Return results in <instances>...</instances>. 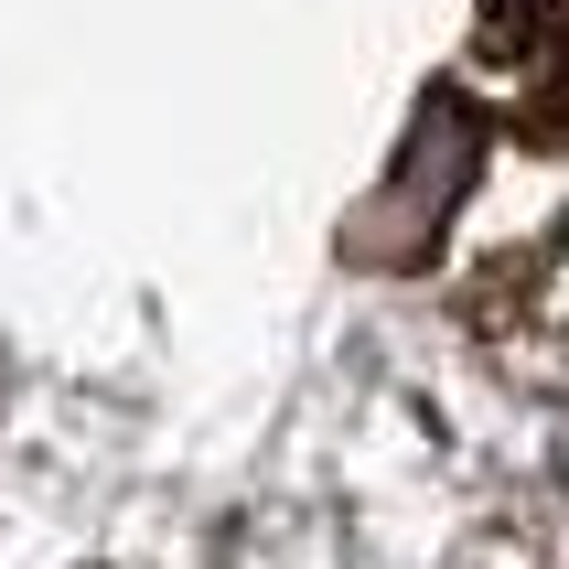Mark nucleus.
Here are the masks:
<instances>
[{
	"label": "nucleus",
	"mask_w": 569,
	"mask_h": 569,
	"mask_svg": "<svg viewBox=\"0 0 569 569\" xmlns=\"http://www.w3.org/2000/svg\"><path fill=\"white\" fill-rule=\"evenodd\" d=\"M473 161H483V119L462 108V97H430V108H419V129L398 140V172L355 204L345 258H377V269L430 258V237L451 226V204H462V183H473Z\"/></svg>",
	"instance_id": "obj_1"
}]
</instances>
